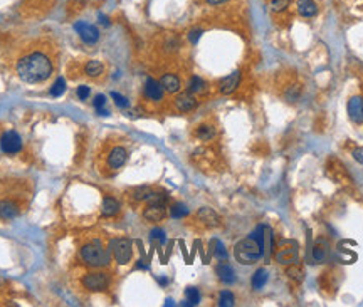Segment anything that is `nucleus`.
I'll use <instances>...</instances> for the list:
<instances>
[{
  "label": "nucleus",
  "mask_w": 363,
  "mask_h": 307,
  "mask_svg": "<svg viewBox=\"0 0 363 307\" xmlns=\"http://www.w3.org/2000/svg\"><path fill=\"white\" fill-rule=\"evenodd\" d=\"M54 71V64H52L49 54L42 51H34L31 54L24 56L17 62V74L24 83L37 84L42 83L51 77Z\"/></svg>",
  "instance_id": "f257e3e1"
},
{
  "label": "nucleus",
  "mask_w": 363,
  "mask_h": 307,
  "mask_svg": "<svg viewBox=\"0 0 363 307\" xmlns=\"http://www.w3.org/2000/svg\"><path fill=\"white\" fill-rule=\"evenodd\" d=\"M264 227H266V225H259L251 235L242 239L237 245H235L234 255H235V259H237V262H240V264H244V265H252L264 255V252H266Z\"/></svg>",
  "instance_id": "f03ea898"
},
{
  "label": "nucleus",
  "mask_w": 363,
  "mask_h": 307,
  "mask_svg": "<svg viewBox=\"0 0 363 307\" xmlns=\"http://www.w3.org/2000/svg\"><path fill=\"white\" fill-rule=\"evenodd\" d=\"M81 259L89 267H106L111 262V253L104 248L101 240L93 239L81 248Z\"/></svg>",
  "instance_id": "7ed1b4c3"
},
{
  "label": "nucleus",
  "mask_w": 363,
  "mask_h": 307,
  "mask_svg": "<svg viewBox=\"0 0 363 307\" xmlns=\"http://www.w3.org/2000/svg\"><path fill=\"white\" fill-rule=\"evenodd\" d=\"M276 262L281 265H291L299 262V244L296 240H281L277 244Z\"/></svg>",
  "instance_id": "20e7f679"
},
{
  "label": "nucleus",
  "mask_w": 363,
  "mask_h": 307,
  "mask_svg": "<svg viewBox=\"0 0 363 307\" xmlns=\"http://www.w3.org/2000/svg\"><path fill=\"white\" fill-rule=\"evenodd\" d=\"M111 253L120 265H126L133 255V242L130 239H115L109 244Z\"/></svg>",
  "instance_id": "39448f33"
},
{
  "label": "nucleus",
  "mask_w": 363,
  "mask_h": 307,
  "mask_svg": "<svg viewBox=\"0 0 363 307\" xmlns=\"http://www.w3.org/2000/svg\"><path fill=\"white\" fill-rule=\"evenodd\" d=\"M81 284L91 292H103L109 287V276L106 272H89L83 277Z\"/></svg>",
  "instance_id": "423d86ee"
},
{
  "label": "nucleus",
  "mask_w": 363,
  "mask_h": 307,
  "mask_svg": "<svg viewBox=\"0 0 363 307\" xmlns=\"http://www.w3.org/2000/svg\"><path fill=\"white\" fill-rule=\"evenodd\" d=\"M0 146H2L3 153L7 154H15L22 150V140L15 131H7L0 140Z\"/></svg>",
  "instance_id": "0eeeda50"
},
{
  "label": "nucleus",
  "mask_w": 363,
  "mask_h": 307,
  "mask_svg": "<svg viewBox=\"0 0 363 307\" xmlns=\"http://www.w3.org/2000/svg\"><path fill=\"white\" fill-rule=\"evenodd\" d=\"M74 29L77 34H79V37L83 39V42H86V44H96L98 39H99V31H98L95 26H91V24L83 22V20L76 22Z\"/></svg>",
  "instance_id": "6e6552de"
},
{
  "label": "nucleus",
  "mask_w": 363,
  "mask_h": 307,
  "mask_svg": "<svg viewBox=\"0 0 363 307\" xmlns=\"http://www.w3.org/2000/svg\"><path fill=\"white\" fill-rule=\"evenodd\" d=\"M126 159H128V151L123 146H113L108 153V166L111 170H120V168L125 166Z\"/></svg>",
  "instance_id": "1a4fd4ad"
},
{
  "label": "nucleus",
  "mask_w": 363,
  "mask_h": 307,
  "mask_svg": "<svg viewBox=\"0 0 363 307\" xmlns=\"http://www.w3.org/2000/svg\"><path fill=\"white\" fill-rule=\"evenodd\" d=\"M346 111H348V118L355 124H363V97L362 96L350 97L348 104H346Z\"/></svg>",
  "instance_id": "9d476101"
},
{
  "label": "nucleus",
  "mask_w": 363,
  "mask_h": 307,
  "mask_svg": "<svg viewBox=\"0 0 363 307\" xmlns=\"http://www.w3.org/2000/svg\"><path fill=\"white\" fill-rule=\"evenodd\" d=\"M166 215V205L165 203H148L143 212V218L148 222H162Z\"/></svg>",
  "instance_id": "9b49d317"
},
{
  "label": "nucleus",
  "mask_w": 363,
  "mask_h": 307,
  "mask_svg": "<svg viewBox=\"0 0 363 307\" xmlns=\"http://www.w3.org/2000/svg\"><path fill=\"white\" fill-rule=\"evenodd\" d=\"M240 77H242V74H240V71H234L232 74H229L227 77H224L222 81L219 83V91L222 94H232L235 91V89L239 88L240 84Z\"/></svg>",
  "instance_id": "f8f14e48"
},
{
  "label": "nucleus",
  "mask_w": 363,
  "mask_h": 307,
  "mask_svg": "<svg viewBox=\"0 0 363 307\" xmlns=\"http://www.w3.org/2000/svg\"><path fill=\"white\" fill-rule=\"evenodd\" d=\"M175 108L180 113H189L197 108V99H195V96L190 91L180 92L177 96V99H175Z\"/></svg>",
  "instance_id": "ddd939ff"
},
{
  "label": "nucleus",
  "mask_w": 363,
  "mask_h": 307,
  "mask_svg": "<svg viewBox=\"0 0 363 307\" xmlns=\"http://www.w3.org/2000/svg\"><path fill=\"white\" fill-rule=\"evenodd\" d=\"M145 96L148 97L150 101L158 102L163 99V88L158 81H155L153 77H148L145 83Z\"/></svg>",
  "instance_id": "4468645a"
},
{
  "label": "nucleus",
  "mask_w": 363,
  "mask_h": 307,
  "mask_svg": "<svg viewBox=\"0 0 363 307\" xmlns=\"http://www.w3.org/2000/svg\"><path fill=\"white\" fill-rule=\"evenodd\" d=\"M328 250H330V245L325 239H316L315 245H313V250H311V259L315 264H323L328 257Z\"/></svg>",
  "instance_id": "2eb2a0df"
},
{
  "label": "nucleus",
  "mask_w": 363,
  "mask_h": 307,
  "mask_svg": "<svg viewBox=\"0 0 363 307\" xmlns=\"http://www.w3.org/2000/svg\"><path fill=\"white\" fill-rule=\"evenodd\" d=\"M160 84H162V88L170 94H177L182 88V83H180V79H178V76L172 74V72L163 74L160 79Z\"/></svg>",
  "instance_id": "dca6fc26"
},
{
  "label": "nucleus",
  "mask_w": 363,
  "mask_h": 307,
  "mask_svg": "<svg viewBox=\"0 0 363 307\" xmlns=\"http://www.w3.org/2000/svg\"><path fill=\"white\" fill-rule=\"evenodd\" d=\"M215 274H217V277L224 282V284H234V282H235V272H234V269H232L229 264H226V260H222V264L217 265V269H215Z\"/></svg>",
  "instance_id": "f3484780"
},
{
  "label": "nucleus",
  "mask_w": 363,
  "mask_h": 307,
  "mask_svg": "<svg viewBox=\"0 0 363 307\" xmlns=\"http://www.w3.org/2000/svg\"><path fill=\"white\" fill-rule=\"evenodd\" d=\"M19 215V207L10 200L0 202V218L2 220H14Z\"/></svg>",
  "instance_id": "a211bd4d"
},
{
  "label": "nucleus",
  "mask_w": 363,
  "mask_h": 307,
  "mask_svg": "<svg viewBox=\"0 0 363 307\" xmlns=\"http://www.w3.org/2000/svg\"><path fill=\"white\" fill-rule=\"evenodd\" d=\"M118 212H120L118 200L113 198V196H106L103 200V205H101V214H103V216H115Z\"/></svg>",
  "instance_id": "6ab92c4d"
},
{
  "label": "nucleus",
  "mask_w": 363,
  "mask_h": 307,
  "mask_svg": "<svg viewBox=\"0 0 363 307\" xmlns=\"http://www.w3.org/2000/svg\"><path fill=\"white\" fill-rule=\"evenodd\" d=\"M297 14L303 17H315L318 14V5L313 0H299L297 2Z\"/></svg>",
  "instance_id": "aec40b11"
},
{
  "label": "nucleus",
  "mask_w": 363,
  "mask_h": 307,
  "mask_svg": "<svg viewBox=\"0 0 363 307\" xmlns=\"http://www.w3.org/2000/svg\"><path fill=\"white\" fill-rule=\"evenodd\" d=\"M197 216H198V218H200L205 225H209V227H215V225L219 223V216H217V214H215V212L212 210V208H209V207L200 208V210H198V214H197Z\"/></svg>",
  "instance_id": "412c9836"
},
{
  "label": "nucleus",
  "mask_w": 363,
  "mask_h": 307,
  "mask_svg": "<svg viewBox=\"0 0 363 307\" xmlns=\"http://www.w3.org/2000/svg\"><path fill=\"white\" fill-rule=\"evenodd\" d=\"M267 280H269V274H267V270H266V269H258V270H256V272H254V276H252V280H251L252 289H254V290L263 289L264 285L267 284Z\"/></svg>",
  "instance_id": "4be33fe9"
},
{
  "label": "nucleus",
  "mask_w": 363,
  "mask_h": 307,
  "mask_svg": "<svg viewBox=\"0 0 363 307\" xmlns=\"http://www.w3.org/2000/svg\"><path fill=\"white\" fill-rule=\"evenodd\" d=\"M215 128L212 124H200L197 128V131H195V136L198 138V140L202 141H210L212 138H215Z\"/></svg>",
  "instance_id": "5701e85b"
},
{
  "label": "nucleus",
  "mask_w": 363,
  "mask_h": 307,
  "mask_svg": "<svg viewBox=\"0 0 363 307\" xmlns=\"http://www.w3.org/2000/svg\"><path fill=\"white\" fill-rule=\"evenodd\" d=\"M103 71H104V65H103V62H101V61H88V64L84 65V72H86V74L89 76V77H98V76H101L103 74Z\"/></svg>",
  "instance_id": "b1692460"
},
{
  "label": "nucleus",
  "mask_w": 363,
  "mask_h": 307,
  "mask_svg": "<svg viewBox=\"0 0 363 307\" xmlns=\"http://www.w3.org/2000/svg\"><path fill=\"white\" fill-rule=\"evenodd\" d=\"M207 88V83L202 79V77L198 76H192L190 81H189V91L192 94H202L203 91H205Z\"/></svg>",
  "instance_id": "393cba45"
},
{
  "label": "nucleus",
  "mask_w": 363,
  "mask_h": 307,
  "mask_svg": "<svg viewBox=\"0 0 363 307\" xmlns=\"http://www.w3.org/2000/svg\"><path fill=\"white\" fill-rule=\"evenodd\" d=\"M286 274L289 276V279H293V280H296V282H301V280L304 279V272H303V269L297 265V262H296V264L288 265Z\"/></svg>",
  "instance_id": "a878e982"
},
{
  "label": "nucleus",
  "mask_w": 363,
  "mask_h": 307,
  "mask_svg": "<svg viewBox=\"0 0 363 307\" xmlns=\"http://www.w3.org/2000/svg\"><path fill=\"white\" fill-rule=\"evenodd\" d=\"M185 297H187V302L185 306H197L198 302H200V292H198V289L195 287H189L185 290Z\"/></svg>",
  "instance_id": "bb28decb"
},
{
  "label": "nucleus",
  "mask_w": 363,
  "mask_h": 307,
  "mask_svg": "<svg viewBox=\"0 0 363 307\" xmlns=\"http://www.w3.org/2000/svg\"><path fill=\"white\" fill-rule=\"evenodd\" d=\"M64 92H66V81H64V77H59V79H56V83L51 86V96L61 97Z\"/></svg>",
  "instance_id": "cd10ccee"
},
{
  "label": "nucleus",
  "mask_w": 363,
  "mask_h": 307,
  "mask_svg": "<svg viewBox=\"0 0 363 307\" xmlns=\"http://www.w3.org/2000/svg\"><path fill=\"white\" fill-rule=\"evenodd\" d=\"M170 215H172V218H185L189 215V208L183 203H173L170 208Z\"/></svg>",
  "instance_id": "c85d7f7f"
},
{
  "label": "nucleus",
  "mask_w": 363,
  "mask_h": 307,
  "mask_svg": "<svg viewBox=\"0 0 363 307\" xmlns=\"http://www.w3.org/2000/svg\"><path fill=\"white\" fill-rule=\"evenodd\" d=\"M235 302L234 299V294L229 292V290H224V292H220L219 296V306L220 307H232Z\"/></svg>",
  "instance_id": "c756f323"
},
{
  "label": "nucleus",
  "mask_w": 363,
  "mask_h": 307,
  "mask_svg": "<svg viewBox=\"0 0 363 307\" xmlns=\"http://www.w3.org/2000/svg\"><path fill=\"white\" fill-rule=\"evenodd\" d=\"M152 193V190H150L148 186H138L136 190H133L132 193V198L136 200V202H141V200H146Z\"/></svg>",
  "instance_id": "7c9ffc66"
},
{
  "label": "nucleus",
  "mask_w": 363,
  "mask_h": 307,
  "mask_svg": "<svg viewBox=\"0 0 363 307\" xmlns=\"http://www.w3.org/2000/svg\"><path fill=\"white\" fill-rule=\"evenodd\" d=\"M212 245H214V255L217 257L219 260H227V250H226V247H224V244L220 242V240H214Z\"/></svg>",
  "instance_id": "2f4dec72"
},
{
  "label": "nucleus",
  "mask_w": 363,
  "mask_h": 307,
  "mask_svg": "<svg viewBox=\"0 0 363 307\" xmlns=\"http://www.w3.org/2000/svg\"><path fill=\"white\" fill-rule=\"evenodd\" d=\"M291 0H272L271 2V10L272 12H283L289 7Z\"/></svg>",
  "instance_id": "473e14b6"
},
{
  "label": "nucleus",
  "mask_w": 363,
  "mask_h": 307,
  "mask_svg": "<svg viewBox=\"0 0 363 307\" xmlns=\"http://www.w3.org/2000/svg\"><path fill=\"white\" fill-rule=\"evenodd\" d=\"M111 97H113V99H115V102H116V106H118V108H126V106H128V99L121 96V94H118V92H111Z\"/></svg>",
  "instance_id": "72a5a7b5"
},
{
  "label": "nucleus",
  "mask_w": 363,
  "mask_h": 307,
  "mask_svg": "<svg viewBox=\"0 0 363 307\" xmlns=\"http://www.w3.org/2000/svg\"><path fill=\"white\" fill-rule=\"evenodd\" d=\"M89 94H91V89H89L88 86H79V88H77V97H79L81 101H86L89 97Z\"/></svg>",
  "instance_id": "f704fd0d"
},
{
  "label": "nucleus",
  "mask_w": 363,
  "mask_h": 307,
  "mask_svg": "<svg viewBox=\"0 0 363 307\" xmlns=\"http://www.w3.org/2000/svg\"><path fill=\"white\" fill-rule=\"evenodd\" d=\"M202 34H203L202 29H194V31H190V34H189V40L192 44H197L198 39L202 37Z\"/></svg>",
  "instance_id": "c9c22d12"
},
{
  "label": "nucleus",
  "mask_w": 363,
  "mask_h": 307,
  "mask_svg": "<svg viewBox=\"0 0 363 307\" xmlns=\"http://www.w3.org/2000/svg\"><path fill=\"white\" fill-rule=\"evenodd\" d=\"M152 239L158 240V242H160V244H163V242H165V240H166L165 232H163L162 228H155V230H152Z\"/></svg>",
  "instance_id": "e433bc0d"
},
{
  "label": "nucleus",
  "mask_w": 363,
  "mask_h": 307,
  "mask_svg": "<svg viewBox=\"0 0 363 307\" xmlns=\"http://www.w3.org/2000/svg\"><path fill=\"white\" fill-rule=\"evenodd\" d=\"M93 104H95V108H96V109L104 108V104H106V96H104V94H98V96L95 97V101H93Z\"/></svg>",
  "instance_id": "4c0bfd02"
},
{
  "label": "nucleus",
  "mask_w": 363,
  "mask_h": 307,
  "mask_svg": "<svg viewBox=\"0 0 363 307\" xmlns=\"http://www.w3.org/2000/svg\"><path fill=\"white\" fill-rule=\"evenodd\" d=\"M353 158L357 159L360 165H363V150H355L353 151Z\"/></svg>",
  "instance_id": "58836bf2"
},
{
  "label": "nucleus",
  "mask_w": 363,
  "mask_h": 307,
  "mask_svg": "<svg viewBox=\"0 0 363 307\" xmlns=\"http://www.w3.org/2000/svg\"><path fill=\"white\" fill-rule=\"evenodd\" d=\"M226 2H229V0H207L209 5H220V3H226Z\"/></svg>",
  "instance_id": "ea45409f"
},
{
  "label": "nucleus",
  "mask_w": 363,
  "mask_h": 307,
  "mask_svg": "<svg viewBox=\"0 0 363 307\" xmlns=\"http://www.w3.org/2000/svg\"><path fill=\"white\" fill-rule=\"evenodd\" d=\"M96 111H98V114H99V116H108V114H109L104 108H99V109H96Z\"/></svg>",
  "instance_id": "a19ab883"
},
{
  "label": "nucleus",
  "mask_w": 363,
  "mask_h": 307,
  "mask_svg": "<svg viewBox=\"0 0 363 307\" xmlns=\"http://www.w3.org/2000/svg\"><path fill=\"white\" fill-rule=\"evenodd\" d=\"M2 284H3V280H2V279H0V285H2Z\"/></svg>",
  "instance_id": "79ce46f5"
}]
</instances>
